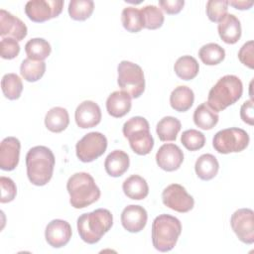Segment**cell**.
<instances>
[{"label":"cell","instance_id":"obj_16","mask_svg":"<svg viewBox=\"0 0 254 254\" xmlns=\"http://www.w3.org/2000/svg\"><path fill=\"white\" fill-rule=\"evenodd\" d=\"M74 119L79 128L86 129L95 127L101 121L100 107L94 101L84 100L76 107Z\"/></svg>","mask_w":254,"mask_h":254},{"label":"cell","instance_id":"obj_21","mask_svg":"<svg viewBox=\"0 0 254 254\" xmlns=\"http://www.w3.org/2000/svg\"><path fill=\"white\" fill-rule=\"evenodd\" d=\"M130 160L127 153L122 150H114L108 154L104 161L106 173L114 178L122 176L129 168Z\"/></svg>","mask_w":254,"mask_h":254},{"label":"cell","instance_id":"obj_31","mask_svg":"<svg viewBox=\"0 0 254 254\" xmlns=\"http://www.w3.org/2000/svg\"><path fill=\"white\" fill-rule=\"evenodd\" d=\"M46 71V63L25 59L20 66V73L29 82H35L42 78Z\"/></svg>","mask_w":254,"mask_h":254},{"label":"cell","instance_id":"obj_15","mask_svg":"<svg viewBox=\"0 0 254 254\" xmlns=\"http://www.w3.org/2000/svg\"><path fill=\"white\" fill-rule=\"evenodd\" d=\"M27 26L22 20L4 9L0 10V36L2 38L22 41L27 36Z\"/></svg>","mask_w":254,"mask_h":254},{"label":"cell","instance_id":"obj_8","mask_svg":"<svg viewBox=\"0 0 254 254\" xmlns=\"http://www.w3.org/2000/svg\"><path fill=\"white\" fill-rule=\"evenodd\" d=\"M248 133L241 128H226L218 131L213 139L212 146L220 154L241 152L249 144Z\"/></svg>","mask_w":254,"mask_h":254},{"label":"cell","instance_id":"obj_36","mask_svg":"<svg viewBox=\"0 0 254 254\" xmlns=\"http://www.w3.org/2000/svg\"><path fill=\"white\" fill-rule=\"evenodd\" d=\"M181 142L189 151H197L205 144L204 135L195 129H189L183 132Z\"/></svg>","mask_w":254,"mask_h":254},{"label":"cell","instance_id":"obj_12","mask_svg":"<svg viewBox=\"0 0 254 254\" xmlns=\"http://www.w3.org/2000/svg\"><path fill=\"white\" fill-rule=\"evenodd\" d=\"M253 216L254 212L250 208H240L231 215V228L238 239L245 244H252L254 242Z\"/></svg>","mask_w":254,"mask_h":254},{"label":"cell","instance_id":"obj_22","mask_svg":"<svg viewBox=\"0 0 254 254\" xmlns=\"http://www.w3.org/2000/svg\"><path fill=\"white\" fill-rule=\"evenodd\" d=\"M125 195L131 199H144L149 193V187L144 178L138 175H132L127 178L122 185Z\"/></svg>","mask_w":254,"mask_h":254},{"label":"cell","instance_id":"obj_4","mask_svg":"<svg viewBox=\"0 0 254 254\" xmlns=\"http://www.w3.org/2000/svg\"><path fill=\"white\" fill-rule=\"evenodd\" d=\"M242 92L243 85L238 76L224 75L209 90L207 104L216 112L222 111L238 101Z\"/></svg>","mask_w":254,"mask_h":254},{"label":"cell","instance_id":"obj_6","mask_svg":"<svg viewBox=\"0 0 254 254\" xmlns=\"http://www.w3.org/2000/svg\"><path fill=\"white\" fill-rule=\"evenodd\" d=\"M122 132L134 153L144 156L152 151L154 139L150 133L149 122L144 117H131L124 123Z\"/></svg>","mask_w":254,"mask_h":254},{"label":"cell","instance_id":"obj_25","mask_svg":"<svg viewBox=\"0 0 254 254\" xmlns=\"http://www.w3.org/2000/svg\"><path fill=\"white\" fill-rule=\"evenodd\" d=\"M218 119V113L214 111L207 102H203L198 105L193 112V122L202 130L212 129L217 124Z\"/></svg>","mask_w":254,"mask_h":254},{"label":"cell","instance_id":"obj_7","mask_svg":"<svg viewBox=\"0 0 254 254\" xmlns=\"http://www.w3.org/2000/svg\"><path fill=\"white\" fill-rule=\"evenodd\" d=\"M119 87L131 97L138 98L145 90V77L143 69L137 64L122 61L117 66Z\"/></svg>","mask_w":254,"mask_h":254},{"label":"cell","instance_id":"obj_5","mask_svg":"<svg viewBox=\"0 0 254 254\" xmlns=\"http://www.w3.org/2000/svg\"><path fill=\"white\" fill-rule=\"evenodd\" d=\"M182 233L181 221L170 214L158 215L152 224V242L160 252L171 251Z\"/></svg>","mask_w":254,"mask_h":254},{"label":"cell","instance_id":"obj_20","mask_svg":"<svg viewBox=\"0 0 254 254\" xmlns=\"http://www.w3.org/2000/svg\"><path fill=\"white\" fill-rule=\"evenodd\" d=\"M131 96L125 91H114L106 100V110L108 114L115 118L125 116L131 109Z\"/></svg>","mask_w":254,"mask_h":254},{"label":"cell","instance_id":"obj_24","mask_svg":"<svg viewBox=\"0 0 254 254\" xmlns=\"http://www.w3.org/2000/svg\"><path fill=\"white\" fill-rule=\"evenodd\" d=\"M69 124L68 112L64 107H53L45 116V125L48 130L54 133L64 131Z\"/></svg>","mask_w":254,"mask_h":254},{"label":"cell","instance_id":"obj_32","mask_svg":"<svg viewBox=\"0 0 254 254\" xmlns=\"http://www.w3.org/2000/svg\"><path fill=\"white\" fill-rule=\"evenodd\" d=\"M121 22L125 30L130 33H138L144 28L141 10L136 7H126L121 13Z\"/></svg>","mask_w":254,"mask_h":254},{"label":"cell","instance_id":"obj_1","mask_svg":"<svg viewBox=\"0 0 254 254\" xmlns=\"http://www.w3.org/2000/svg\"><path fill=\"white\" fill-rule=\"evenodd\" d=\"M55 156L46 146H35L26 155L27 176L29 181L38 187L47 185L52 177L55 167Z\"/></svg>","mask_w":254,"mask_h":254},{"label":"cell","instance_id":"obj_37","mask_svg":"<svg viewBox=\"0 0 254 254\" xmlns=\"http://www.w3.org/2000/svg\"><path fill=\"white\" fill-rule=\"evenodd\" d=\"M228 10V1L226 0H209L206 3V15L211 22H220Z\"/></svg>","mask_w":254,"mask_h":254},{"label":"cell","instance_id":"obj_34","mask_svg":"<svg viewBox=\"0 0 254 254\" xmlns=\"http://www.w3.org/2000/svg\"><path fill=\"white\" fill-rule=\"evenodd\" d=\"M67 10L71 19L84 21L91 16L94 10V2L91 0H71Z\"/></svg>","mask_w":254,"mask_h":254},{"label":"cell","instance_id":"obj_10","mask_svg":"<svg viewBox=\"0 0 254 254\" xmlns=\"http://www.w3.org/2000/svg\"><path fill=\"white\" fill-rule=\"evenodd\" d=\"M63 8V0H31L25 5V13L33 22L43 23L58 17Z\"/></svg>","mask_w":254,"mask_h":254},{"label":"cell","instance_id":"obj_14","mask_svg":"<svg viewBox=\"0 0 254 254\" xmlns=\"http://www.w3.org/2000/svg\"><path fill=\"white\" fill-rule=\"evenodd\" d=\"M184 161V153L176 144H164L162 145L157 154V165L164 171L173 172L178 170Z\"/></svg>","mask_w":254,"mask_h":254},{"label":"cell","instance_id":"obj_40","mask_svg":"<svg viewBox=\"0 0 254 254\" xmlns=\"http://www.w3.org/2000/svg\"><path fill=\"white\" fill-rule=\"evenodd\" d=\"M253 41H248L245 43L238 52L239 61L249 68L254 67V56H253Z\"/></svg>","mask_w":254,"mask_h":254},{"label":"cell","instance_id":"obj_2","mask_svg":"<svg viewBox=\"0 0 254 254\" xmlns=\"http://www.w3.org/2000/svg\"><path fill=\"white\" fill-rule=\"evenodd\" d=\"M113 224L112 213L105 208H97L83 213L77 218L79 237L88 244L97 243Z\"/></svg>","mask_w":254,"mask_h":254},{"label":"cell","instance_id":"obj_19","mask_svg":"<svg viewBox=\"0 0 254 254\" xmlns=\"http://www.w3.org/2000/svg\"><path fill=\"white\" fill-rule=\"evenodd\" d=\"M217 31L220 39L226 44H235L241 37V24L233 14H227L218 22Z\"/></svg>","mask_w":254,"mask_h":254},{"label":"cell","instance_id":"obj_11","mask_svg":"<svg viewBox=\"0 0 254 254\" xmlns=\"http://www.w3.org/2000/svg\"><path fill=\"white\" fill-rule=\"evenodd\" d=\"M162 200L167 207L181 213L191 210L194 205L193 197L179 184L168 186L162 192Z\"/></svg>","mask_w":254,"mask_h":254},{"label":"cell","instance_id":"obj_9","mask_svg":"<svg viewBox=\"0 0 254 254\" xmlns=\"http://www.w3.org/2000/svg\"><path fill=\"white\" fill-rule=\"evenodd\" d=\"M106 148V137L100 132H90L76 143V157L83 163H90L103 155Z\"/></svg>","mask_w":254,"mask_h":254},{"label":"cell","instance_id":"obj_42","mask_svg":"<svg viewBox=\"0 0 254 254\" xmlns=\"http://www.w3.org/2000/svg\"><path fill=\"white\" fill-rule=\"evenodd\" d=\"M240 117L243 122L253 125L254 124V111H253V100L245 101L240 108Z\"/></svg>","mask_w":254,"mask_h":254},{"label":"cell","instance_id":"obj_38","mask_svg":"<svg viewBox=\"0 0 254 254\" xmlns=\"http://www.w3.org/2000/svg\"><path fill=\"white\" fill-rule=\"evenodd\" d=\"M1 58L5 60H12L20 53V45L18 41L12 38H2L0 43Z\"/></svg>","mask_w":254,"mask_h":254},{"label":"cell","instance_id":"obj_39","mask_svg":"<svg viewBox=\"0 0 254 254\" xmlns=\"http://www.w3.org/2000/svg\"><path fill=\"white\" fill-rule=\"evenodd\" d=\"M0 186H1V198L0 201L2 203L12 201L17 193V188L12 179L7 177L0 178Z\"/></svg>","mask_w":254,"mask_h":254},{"label":"cell","instance_id":"obj_3","mask_svg":"<svg viewBox=\"0 0 254 254\" xmlns=\"http://www.w3.org/2000/svg\"><path fill=\"white\" fill-rule=\"evenodd\" d=\"M66 190L71 206L77 209L92 204L100 197V190L94 179L85 172L71 175L66 183Z\"/></svg>","mask_w":254,"mask_h":254},{"label":"cell","instance_id":"obj_17","mask_svg":"<svg viewBox=\"0 0 254 254\" xmlns=\"http://www.w3.org/2000/svg\"><path fill=\"white\" fill-rule=\"evenodd\" d=\"M21 143L16 137H6L0 144V168L13 171L19 163Z\"/></svg>","mask_w":254,"mask_h":254},{"label":"cell","instance_id":"obj_13","mask_svg":"<svg viewBox=\"0 0 254 254\" xmlns=\"http://www.w3.org/2000/svg\"><path fill=\"white\" fill-rule=\"evenodd\" d=\"M71 227L63 219H54L48 223L45 230V238L48 244L54 248L65 246L71 238Z\"/></svg>","mask_w":254,"mask_h":254},{"label":"cell","instance_id":"obj_43","mask_svg":"<svg viewBox=\"0 0 254 254\" xmlns=\"http://www.w3.org/2000/svg\"><path fill=\"white\" fill-rule=\"evenodd\" d=\"M229 4L239 10H248L252 7L253 2L252 1H228V5Z\"/></svg>","mask_w":254,"mask_h":254},{"label":"cell","instance_id":"obj_29","mask_svg":"<svg viewBox=\"0 0 254 254\" xmlns=\"http://www.w3.org/2000/svg\"><path fill=\"white\" fill-rule=\"evenodd\" d=\"M25 52L26 55L28 56V59H31L33 61L44 62V60H46L50 56L52 48L50 43L45 39L34 38L26 43Z\"/></svg>","mask_w":254,"mask_h":254},{"label":"cell","instance_id":"obj_18","mask_svg":"<svg viewBox=\"0 0 254 254\" xmlns=\"http://www.w3.org/2000/svg\"><path fill=\"white\" fill-rule=\"evenodd\" d=\"M148 214L141 205L130 204L126 206L121 213L122 226L131 233H137L146 226Z\"/></svg>","mask_w":254,"mask_h":254},{"label":"cell","instance_id":"obj_27","mask_svg":"<svg viewBox=\"0 0 254 254\" xmlns=\"http://www.w3.org/2000/svg\"><path fill=\"white\" fill-rule=\"evenodd\" d=\"M182 128L181 121L173 116L163 117L156 126V132L159 139L163 142L175 141Z\"/></svg>","mask_w":254,"mask_h":254},{"label":"cell","instance_id":"obj_30","mask_svg":"<svg viewBox=\"0 0 254 254\" xmlns=\"http://www.w3.org/2000/svg\"><path fill=\"white\" fill-rule=\"evenodd\" d=\"M198 57L204 64L216 65L224 60L225 51L218 44L208 43L199 49Z\"/></svg>","mask_w":254,"mask_h":254},{"label":"cell","instance_id":"obj_26","mask_svg":"<svg viewBox=\"0 0 254 254\" xmlns=\"http://www.w3.org/2000/svg\"><path fill=\"white\" fill-rule=\"evenodd\" d=\"M219 164L217 159L211 154L201 155L195 162L194 171L196 176L202 181L213 179L218 172Z\"/></svg>","mask_w":254,"mask_h":254},{"label":"cell","instance_id":"obj_33","mask_svg":"<svg viewBox=\"0 0 254 254\" xmlns=\"http://www.w3.org/2000/svg\"><path fill=\"white\" fill-rule=\"evenodd\" d=\"M1 88L6 98L10 100L18 99L23 90L22 79L16 73H6L2 77Z\"/></svg>","mask_w":254,"mask_h":254},{"label":"cell","instance_id":"obj_28","mask_svg":"<svg viewBox=\"0 0 254 254\" xmlns=\"http://www.w3.org/2000/svg\"><path fill=\"white\" fill-rule=\"evenodd\" d=\"M174 70L176 74L183 80H190L197 75L199 65L193 57L183 56L176 61Z\"/></svg>","mask_w":254,"mask_h":254},{"label":"cell","instance_id":"obj_23","mask_svg":"<svg viewBox=\"0 0 254 254\" xmlns=\"http://www.w3.org/2000/svg\"><path fill=\"white\" fill-rule=\"evenodd\" d=\"M193 101V91L186 85L177 86L170 95V104L178 112L188 111L192 106Z\"/></svg>","mask_w":254,"mask_h":254},{"label":"cell","instance_id":"obj_41","mask_svg":"<svg viewBox=\"0 0 254 254\" xmlns=\"http://www.w3.org/2000/svg\"><path fill=\"white\" fill-rule=\"evenodd\" d=\"M160 7L170 15L178 14L182 11L185 1L184 0H161L159 1Z\"/></svg>","mask_w":254,"mask_h":254},{"label":"cell","instance_id":"obj_35","mask_svg":"<svg viewBox=\"0 0 254 254\" xmlns=\"http://www.w3.org/2000/svg\"><path fill=\"white\" fill-rule=\"evenodd\" d=\"M144 28L156 30L162 27L164 23V14L160 8L155 5H148L141 9Z\"/></svg>","mask_w":254,"mask_h":254}]
</instances>
